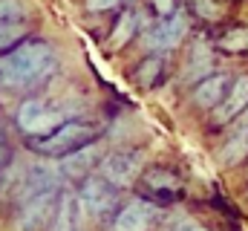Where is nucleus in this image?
<instances>
[{
  "instance_id": "f257e3e1",
  "label": "nucleus",
  "mask_w": 248,
  "mask_h": 231,
  "mask_svg": "<svg viewBox=\"0 0 248 231\" xmlns=\"http://www.w3.org/2000/svg\"><path fill=\"white\" fill-rule=\"evenodd\" d=\"M52 66H55V55L41 41L23 44L0 58V75L12 87H32V84L44 81L52 72Z\"/></svg>"
},
{
  "instance_id": "f03ea898",
  "label": "nucleus",
  "mask_w": 248,
  "mask_h": 231,
  "mask_svg": "<svg viewBox=\"0 0 248 231\" xmlns=\"http://www.w3.org/2000/svg\"><path fill=\"white\" fill-rule=\"evenodd\" d=\"M93 136H95V127H93V124H87V121H63L61 127H55L38 148H41L44 153H55V156L63 153V156H66V153H72V150L90 145Z\"/></svg>"
},
{
  "instance_id": "7ed1b4c3",
  "label": "nucleus",
  "mask_w": 248,
  "mask_h": 231,
  "mask_svg": "<svg viewBox=\"0 0 248 231\" xmlns=\"http://www.w3.org/2000/svg\"><path fill=\"white\" fill-rule=\"evenodd\" d=\"M63 124V116L52 110L46 101L41 99H26L17 110V127L29 136H41V133H52L55 127Z\"/></svg>"
},
{
  "instance_id": "20e7f679",
  "label": "nucleus",
  "mask_w": 248,
  "mask_h": 231,
  "mask_svg": "<svg viewBox=\"0 0 248 231\" xmlns=\"http://www.w3.org/2000/svg\"><path fill=\"white\" fill-rule=\"evenodd\" d=\"M52 205H55V191L23 199V208L17 211V223H15L17 231H41L46 226V220L52 217V211H55Z\"/></svg>"
},
{
  "instance_id": "39448f33",
  "label": "nucleus",
  "mask_w": 248,
  "mask_h": 231,
  "mask_svg": "<svg viewBox=\"0 0 248 231\" xmlns=\"http://www.w3.org/2000/svg\"><path fill=\"white\" fill-rule=\"evenodd\" d=\"M141 168V153L136 150H116L101 162V173L119 188V185H130L136 179V173Z\"/></svg>"
},
{
  "instance_id": "423d86ee",
  "label": "nucleus",
  "mask_w": 248,
  "mask_h": 231,
  "mask_svg": "<svg viewBox=\"0 0 248 231\" xmlns=\"http://www.w3.org/2000/svg\"><path fill=\"white\" fill-rule=\"evenodd\" d=\"M55 182H58V171L46 162H32L23 179L17 182V191H20V199H29V197H38V194H46V191H55Z\"/></svg>"
},
{
  "instance_id": "0eeeda50",
  "label": "nucleus",
  "mask_w": 248,
  "mask_h": 231,
  "mask_svg": "<svg viewBox=\"0 0 248 231\" xmlns=\"http://www.w3.org/2000/svg\"><path fill=\"white\" fill-rule=\"evenodd\" d=\"M116 202V185L104 176V179H87L84 188H81V205L90 211V214H104L110 205Z\"/></svg>"
},
{
  "instance_id": "6e6552de",
  "label": "nucleus",
  "mask_w": 248,
  "mask_h": 231,
  "mask_svg": "<svg viewBox=\"0 0 248 231\" xmlns=\"http://www.w3.org/2000/svg\"><path fill=\"white\" fill-rule=\"evenodd\" d=\"M248 107V75L237 78V84L231 87V93L217 104L214 110V124H228L237 116H243V110Z\"/></svg>"
},
{
  "instance_id": "1a4fd4ad",
  "label": "nucleus",
  "mask_w": 248,
  "mask_h": 231,
  "mask_svg": "<svg viewBox=\"0 0 248 231\" xmlns=\"http://www.w3.org/2000/svg\"><path fill=\"white\" fill-rule=\"evenodd\" d=\"M185 32H187L185 15H168V20H162V23H156L150 29L147 41H150L153 50H170L185 38Z\"/></svg>"
},
{
  "instance_id": "9d476101",
  "label": "nucleus",
  "mask_w": 248,
  "mask_h": 231,
  "mask_svg": "<svg viewBox=\"0 0 248 231\" xmlns=\"http://www.w3.org/2000/svg\"><path fill=\"white\" fill-rule=\"evenodd\" d=\"M150 217H153V205L144 202V199H133L119 211V217L113 223V231H147Z\"/></svg>"
},
{
  "instance_id": "9b49d317",
  "label": "nucleus",
  "mask_w": 248,
  "mask_h": 231,
  "mask_svg": "<svg viewBox=\"0 0 248 231\" xmlns=\"http://www.w3.org/2000/svg\"><path fill=\"white\" fill-rule=\"evenodd\" d=\"M81 197L75 194H63L61 205H58V214H55V223L52 231H78V220H81Z\"/></svg>"
},
{
  "instance_id": "f8f14e48",
  "label": "nucleus",
  "mask_w": 248,
  "mask_h": 231,
  "mask_svg": "<svg viewBox=\"0 0 248 231\" xmlns=\"http://www.w3.org/2000/svg\"><path fill=\"white\" fill-rule=\"evenodd\" d=\"M95 159H101V150L95 145H84V148H78V150H72V153L63 156L61 168L69 176H81V173H87L95 165Z\"/></svg>"
},
{
  "instance_id": "ddd939ff",
  "label": "nucleus",
  "mask_w": 248,
  "mask_h": 231,
  "mask_svg": "<svg viewBox=\"0 0 248 231\" xmlns=\"http://www.w3.org/2000/svg\"><path fill=\"white\" fill-rule=\"evenodd\" d=\"M225 84H228L225 75H208V78L193 90L196 104H199V107H217V104L228 96V93H225Z\"/></svg>"
},
{
  "instance_id": "4468645a",
  "label": "nucleus",
  "mask_w": 248,
  "mask_h": 231,
  "mask_svg": "<svg viewBox=\"0 0 248 231\" xmlns=\"http://www.w3.org/2000/svg\"><path fill=\"white\" fill-rule=\"evenodd\" d=\"M246 153H248V127H243V130H240L237 136H231V142L222 148V162L234 165V162H240Z\"/></svg>"
},
{
  "instance_id": "2eb2a0df",
  "label": "nucleus",
  "mask_w": 248,
  "mask_h": 231,
  "mask_svg": "<svg viewBox=\"0 0 248 231\" xmlns=\"http://www.w3.org/2000/svg\"><path fill=\"white\" fill-rule=\"evenodd\" d=\"M133 32H136V15H133V12H127V15L119 17V23H116V29H113L110 44H113V47H122V44H127V41L133 38Z\"/></svg>"
},
{
  "instance_id": "dca6fc26",
  "label": "nucleus",
  "mask_w": 248,
  "mask_h": 231,
  "mask_svg": "<svg viewBox=\"0 0 248 231\" xmlns=\"http://www.w3.org/2000/svg\"><path fill=\"white\" fill-rule=\"evenodd\" d=\"M23 35H26V23H23V20H17V23H3V26H0V52L9 50V47H15Z\"/></svg>"
},
{
  "instance_id": "f3484780",
  "label": "nucleus",
  "mask_w": 248,
  "mask_h": 231,
  "mask_svg": "<svg viewBox=\"0 0 248 231\" xmlns=\"http://www.w3.org/2000/svg\"><path fill=\"white\" fill-rule=\"evenodd\" d=\"M26 17V9L20 0H0V26L3 23H17Z\"/></svg>"
},
{
  "instance_id": "a211bd4d",
  "label": "nucleus",
  "mask_w": 248,
  "mask_h": 231,
  "mask_svg": "<svg viewBox=\"0 0 248 231\" xmlns=\"http://www.w3.org/2000/svg\"><path fill=\"white\" fill-rule=\"evenodd\" d=\"M211 69V55L205 52V50H199V58L193 61L190 58V69H187V78H199L202 72H208Z\"/></svg>"
},
{
  "instance_id": "6ab92c4d",
  "label": "nucleus",
  "mask_w": 248,
  "mask_h": 231,
  "mask_svg": "<svg viewBox=\"0 0 248 231\" xmlns=\"http://www.w3.org/2000/svg\"><path fill=\"white\" fill-rule=\"evenodd\" d=\"M225 50H246L248 47V32H231L228 38H222Z\"/></svg>"
},
{
  "instance_id": "aec40b11",
  "label": "nucleus",
  "mask_w": 248,
  "mask_h": 231,
  "mask_svg": "<svg viewBox=\"0 0 248 231\" xmlns=\"http://www.w3.org/2000/svg\"><path fill=\"white\" fill-rule=\"evenodd\" d=\"M156 69H159V61H156V58H153V61H147V64L141 66V75H139V81H141V84H150V81L156 78Z\"/></svg>"
},
{
  "instance_id": "412c9836",
  "label": "nucleus",
  "mask_w": 248,
  "mask_h": 231,
  "mask_svg": "<svg viewBox=\"0 0 248 231\" xmlns=\"http://www.w3.org/2000/svg\"><path fill=\"white\" fill-rule=\"evenodd\" d=\"M119 0H87V6L93 9V12H107V9H113Z\"/></svg>"
},
{
  "instance_id": "4be33fe9",
  "label": "nucleus",
  "mask_w": 248,
  "mask_h": 231,
  "mask_svg": "<svg viewBox=\"0 0 248 231\" xmlns=\"http://www.w3.org/2000/svg\"><path fill=\"white\" fill-rule=\"evenodd\" d=\"M153 3H156L159 15H170L173 12V0H153Z\"/></svg>"
},
{
  "instance_id": "5701e85b",
  "label": "nucleus",
  "mask_w": 248,
  "mask_h": 231,
  "mask_svg": "<svg viewBox=\"0 0 248 231\" xmlns=\"http://www.w3.org/2000/svg\"><path fill=\"white\" fill-rule=\"evenodd\" d=\"M176 231H205V229H202L199 223H182V226H179Z\"/></svg>"
},
{
  "instance_id": "b1692460",
  "label": "nucleus",
  "mask_w": 248,
  "mask_h": 231,
  "mask_svg": "<svg viewBox=\"0 0 248 231\" xmlns=\"http://www.w3.org/2000/svg\"><path fill=\"white\" fill-rule=\"evenodd\" d=\"M240 121H243V124H246V127H248V107H246V110H243V116H240Z\"/></svg>"
}]
</instances>
